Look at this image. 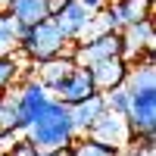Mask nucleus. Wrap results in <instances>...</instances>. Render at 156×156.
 Wrapping results in <instances>:
<instances>
[{"label": "nucleus", "instance_id": "1", "mask_svg": "<svg viewBox=\"0 0 156 156\" xmlns=\"http://www.w3.org/2000/svg\"><path fill=\"white\" fill-rule=\"evenodd\" d=\"M25 137L31 140L37 150H53V147H69L72 140L78 137L75 131V122H72V112L62 100H56L50 94L47 109L37 115V119L25 128Z\"/></svg>", "mask_w": 156, "mask_h": 156}, {"label": "nucleus", "instance_id": "2", "mask_svg": "<svg viewBox=\"0 0 156 156\" xmlns=\"http://www.w3.org/2000/svg\"><path fill=\"white\" fill-rule=\"evenodd\" d=\"M16 50L28 62H41V59H50L56 53H66L69 41L56 28L53 19H41L34 25H19V47Z\"/></svg>", "mask_w": 156, "mask_h": 156}, {"label": "nucleus", "instance_id": "3", "mask_svg": "<svg viewBox=\"0 0 156 156\" xmlns=\"http://www.w3.org/2000/svg\"><path fill=\"white\" fill-rule=\"evenodd\" d=\"M56 22V28L66 34V41L75 44V41H81V37L90 34V25H94V9H87L81 0H66L53 16H50Z\"/></svg>", "mask_w": 156, "mask_h": 156}, {"label": "nucleus", "instance_id": "4", "mask_svg": "<svg viewBox=\"0 0 156 156\" xmlns=\"http://www.w3.org/2000/svg\"><path fill=\"white\" fill-rule=\"evenodd\" d=\"M47 103H50V90L37 81L34 75H25V81L22 87L16 90V106H19V134L28 128L37 115H41L47 109Z\"/></svg>", "mask_w": 156, "mask_h": 156}, {"label": "nucleus", "instance_id": "5", "mask_svg": "<svg viewBox=\"0 0 156 156\" xmlns=\"http://www.w3.org/2000/svg\"><path fill=\"white\" fill-rule=\"evenodd\" d=\"M125 122H128V128H131V137L156 131V87L131 90V94H128Z\"/></svg>", "mask_w": 156, "mask_h": 156}, {"label": "nucleus", "instance_id": "6", "mask_svg": "<svg viewBox=\"0 0 156 156\" xmlns=\"http://www.w3.org/2000/svg\"><path fill=\"white\" fill-rule=\"evenodd\" d=\"M84 134L94 137V140H100V144H106V147H112V150H122V147H128V140H131V128H128L125 115L103 109Z\"/></svg>", "mask_w": 156, "mask_h": 156}, {"label": "nucleus", "instance_id": "7", "mask_svg": "<svg viewBox=\"0 0 156 156\" xmlns=\"http://www.w3.org/2000/svg\"><path fill=\"white\" fill-rule=\"evenodd\" d=\"M90 72V81H94V87L100 90V94H106V90L125 84V75L128 69H131V62H125L122 56H109V59H100V62H90V66H84Z\"/></svg>", "mask_w": 156, "mask_h": 156}, {"label": "nucleus", "instance_id": "8", "mask_svg": "<svg viewBox=\"0 0 156 156\" xmlns=\"http://www.w3.org/2000/svg\"><path fill=\"white\" fill-rule=\"evenodd\" d=\"M122 34V59L125 62H137V56L144 53L147 47H153V19H140V22H131L119 31Z\"/></svg>", "mask_w": 156, "mask_h": 156}, {"label": "nucleus", "instance_id": "9", "mask_svg": "<svg viewBox=\"0 0 156 156\" xmlns=\"http://www.w3.org/2000/svg\"><path fill=\"white\" fill-rule=\"evenodd\" d=\"M94 90H97V87H94V81H90V72H87L84 66H75V69H72V72L53 87V90H50V94H53L56 100H62L66 106H72V103L90 97Z\"/></svg>", "mask_w": 156, "mask_h": 156}, {"label": "nucleus", "instance_id": "10", "mask_svg": "<svg viewBox=\"0 0 156 156\" xmlns=\"http://www.w3.org/2000/svg\"><path fill=\"white\" fill-rule=\"evenodd\" d=\"M72 69H75V59H72L69 53H56V56H50V59L34 62V78H37L47 90H53Z\"/></svg>", "mask_w": 156, "mask_h": 156}, {"label": "nucleus", "instance_id": "11", "mask_svg": "<svg viewBox=\"0 0 156 156\" xmlns=\"http://www.w3.org/2000/svg\"><path fill=\"white\" fill-rule=\"evenodd\" d=\"M106 109V97L100 94V90H94L90 97H84V100H78V103H72L69 106V112H72V122H75V131L78 134H84L90 125H94V119Z\"/></svg>", "mask_w": 156, "mask_h": 156}, {"label": "nucleus", "instance_id": "12", "mask_svg": "<svg viewBox=\"0 0 156 156\" xmlns=\"http://www.w3.org/2000/svg\"><path fill=\"white\" fill-rule=\"evenodd\" d=\"M6 12L19 25H34L41 19H50V3L47 0H9Z\"/></svg>", "mask_w": 156, "mask_h": 156}, {"label": "nucleus", "instance_id": "13", "mask_svg": "<svg viewBox=\"0 0 156 156\" xmlns=\"http://www.w3.org/2000/svg\"><path fill=\"white\" fill-rule=\"evenodd\" d=\"M112 3L119 9L122 28L131 22H140V19H153V0H112Z\"/></svg>", "mask_w": 156, "mask_h": 156}, {"label": "nucleus", "instance_id": "14", "mask_svg": "<svg viewBox=\"0 0 156 156\" xmlns=\"http://www.w3.org/2000/svg\"><path fill=\"white\" fill-rule=\"evenodd\" d=\"M0 134H19L16 94H3V97H0Z\"/></svg>", "mask_w": 156, "mask_h": 156}, {"label": "nucleus", "instance_id": "15", "mask_svg": "<svg viewBox=\"0 0 156 156\" xmlns=\"http://www.w3.org/2000/svg\"><path fill=\"white\" fill-rule=\"evenodd\" d=\"M16 47H19V22L3 9L0 12V56L16 53Z\"/></svg>", "mask_w": 156, "mask_h": 156}, {"label": "nucleus", "instance_id": "16", "mask_svg": "<svg viewBox=\"0 0 156 156\" xmlns=\"http://www.w3.org/2000/svg\"><path fill=\"white\" fill-rule=\"evenodd\" d=\"M19 72H22V62L16 53H3L0 56V94H6V90L19 81Z\"/></svg>", "mask_w": 156, "mask_h": 156}, {"label": "nucleus", "instance_id": "17", "mask_svg": "<svg viewBox=\"0 0 156 156\" xmlns=\"http://www.w3.org/2000/svg\"><path fill=\"white\" fill-rule=\"evenodd\" d=\"M72 156H119V150H112V147H106V144H100V140H94V137H81V140H72Z\"/></svg>", "mask_w": 156, "mask_h": 156}, {"label": "nucleus", "instance_id": "18", "mask_svg": "<svg viewBox=\"0 0 156 156\" xmlns=\"http://www.w3.org/2000/svg\"><path fill=\"white\" fill-rule=\"evenodd\" d=\"M106 109L109 112H119V115H125V109H128V90L119 84V87H112V90H106Z\"/></svg>", "mask_w": 156, "mask_h": 156}, {"label": "nucleus", "instance_id": "19", "mask_svg": "<svg viewBox=\"0 0 156 156\" xmlns=\"http://www.w3.org/2000/svg\"><path fill=\"white\" fill-rule=\"evenodd\" d=\"M6 156H41V150H37L28 137H12V144H6Z\"/></svg>", "mask_w": 156, "mask_h": 156}, {"label": "nucleus", "instance_id": "20", "mask_svg": "<svg viewBox=\"0 0 156 156\" xmlns=\"http://www.w3.org/2000/svg\"><path fill=\"white\" fill-rule=\"evenodd\" d=\"M153 153H156V147H147V144H137L134 137L128 140V147H122V150H119V156H153Z\"/></svg>", "mask_w": 156, "mask_h": 156}, {"label": "nucleus", "instance_id": "21", "mask_svg": "<svg viewBox=\"0 0 156 156\" xmlns=\"http://www.w3.org/2000/svg\"><path fill=\"white\" fill-rule=\"evenodd\" d=\"M41 156H72V147H53V150H41Z\"/></svg>", "mask_w": 156, "mask_h": 156}, {"label": "nucleus", "instance_id": "22", "mask_svg": "<svg viewBox=\"0 0 156 156\" xmlns=\"http://www.w3.org/2000/svg\"><path fill=\"white\" fill-rule=\"evenodd\" d=\"M81 3H84L87 9H94V12H97L100 6H106V3H109V0H81Z\"/></svg>", "mask_w": 156, "mask_h": 156}, {"label": "nucleus", "instance_id": "23", "mask_svg": "<svg viewBox=\"0 0 156 156\" xmlns=\"http://www.w3.org/2000/svg\"><path fill=\"white\" fill-rule=\"evenodd\" d=\"M12 137H16V134H0V156H3V147L9 144V140H12Z\"/></svg>", "mask_w": 156, "mask_h": 156}, {"label": "nucleus", "instance_id": "24", "mask_svg": "<svg viewBox=\"0 0 156 156\" xmlns=\"http://www.w3.org/2000/svg\"><path fill=\"white\" fill-rule=\"evenodd\" d=\"M6 6H9V0H0V12H3V9H6Z\"/></svg>", "mask_w": 156, "mask_h": 156}, {"label": "nucleus", "instance_id": "25", "mask_svg": "<svg viewBox=\"0 0 156 156\" xmlns=\"http://www.w3.org/2000/svg\"><path fill=\"white\" fill-rule=\"evenodd\" d=\"M0 97H3V94H0Z\"/></svg>", "mask_w": 156, "mask_h": 156}]
</instances>
